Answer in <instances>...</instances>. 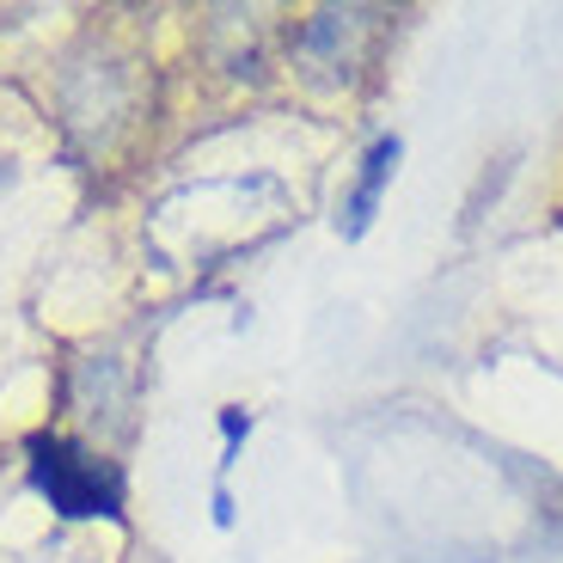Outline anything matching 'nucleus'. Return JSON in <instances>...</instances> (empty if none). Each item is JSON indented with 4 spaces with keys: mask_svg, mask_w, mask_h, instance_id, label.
<instances>
[{
    "mask_svg": "<svg viewBox=\"0 0 563 563\" xmlns=\"http://www.w3.org/2000/svg\"><path fill=\"white\" fill-rule=\"evenodd\" d=\"M25 453H31V484L49 496L62 521H92V515L117 521L123 515V472L117 465L92 460L86 448H74L62 435H31Z\"/></svg>",
    "mask_w": 563,
    "mask_h": 563,
    "instance_id": "nucleus-1",
    "label": "nucleus"
},
{
    "mask_svg": "<svg viewBox=\"0 0 563 563\" xmlns=\"http://www.w3.org/2000/svg\"><path fill=\"white\" fill-rule=\"evenodd\" d=\"M393 166H398V135H380L374 147H367V159H362V184H355V197H350V221H343V233L350 240H362L367 233V221H374V209H380V190H386V178H393Z\"/></svg>",
    "mask_w": 563,
    "mask_h": 563,
    "instance_id": "nucleus-2",
    "label": "nucleus"
}]
</instances>
